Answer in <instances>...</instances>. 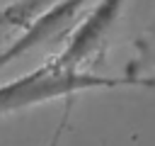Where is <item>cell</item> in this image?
<instances>
[{"label": "cell", "mask_w": 155, "mask_h": 146, "mask_svg": "<svg viewBox=\"0 0 155 146\" xmlns=\"http://www.w3.org/2000/svg\"><path fill=\"white\" fill-rule=\"evenodd\" d=\"M155 88L150 75H99L94 71H70L58 63H44L27 75L0 85V117L22 112L34 105H44L58 97H73L87 90H114V88Z\"/></svg>", "instance_id": "cell-1"}, {"label": "cell", "mask_w": 155, "mask_h": 146, "mask_svg": "<svg viewBox=\"0 0 155 146\" xmlns=\"http://www.w3.org/2000/svg\"><path fill=\"white\" fill-rule=\"evenodd\" d=\"M124 7H126V0H97V5H90L80 24H75L73 32L68 34L53 63L70 71H87L85 66H90L94 56L97 58L102 56L107 39L116 27Z\"/></svg>", "instance_id": "cell-2"}, {"label": "cell", "mask_w": 155, "mask_h": 146, "mask_svg": "<svg viewBox=\"0 0 155 146\" xmlns=\"http://www.w3.org/2000/svg\"><path fill=\"white\" fill-rule=\"evenodd\" d=\"M90 2L92 0H53L24 27V32L15 41H10L5 49H0V68L31 54L34 49H41V46L61 39L63 34H70L78 15L85 12L90 7Z\"/></svg>", "instance_id": "cell-3"}, {"label": "cell", "mask_w": 155, "mask_h": 146, "mask_svg": "<svg viewBox=\"0 0 155 146\" xmlns=\"http://www.w3.org/2000/svg\"><path fill=\"white\" fill-rule=\"evenodd\" d=\"M53 0H17V2H10V5H5L2 10H0V44H2V49L10 44V41H15L22 32H24V27L44 10V7H48Z\"/></svg>", "instance_id": "cell-4"}, {"label": "cell", "mask_w": 155, "mask_h": 146, "mask_svg": "<svg viewBox=\"0 0 155 146\" xmlns=\"http://www.w3.org/2000/svg\"><path fill=\"white\" fill-rule=\"evenodd\" d=\"M138 61L143 66L155 68V39L153 41H138ZM150 78H155V75H150Z\"/></svg>", "instance_id": "cell-5"}]
</instances>
